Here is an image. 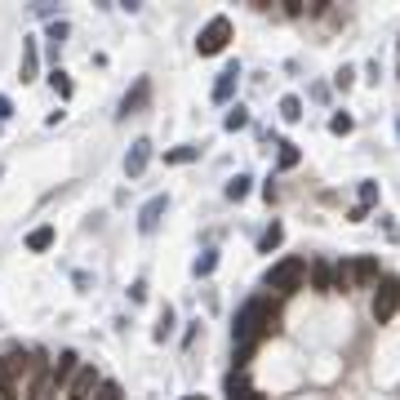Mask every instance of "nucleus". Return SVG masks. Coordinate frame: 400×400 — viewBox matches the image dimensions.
<instances>
[{
  "instance_id": "obj_28",
  "label": "nucleus",
  "mask_w": 400,
  "mask_h": 400,
  "mask_svg": "<svg viewBox=\"0 0 400 400\" xmlns=\"http://www.w3.org/2000/svg\"><path fill=\"white\" fill-rule=\"evenodd\" d=\"M94 400H125V392H120V383H98V392H94Z\"/></svg>"
},
{
  "instance_id": "obj_30",
  "label": "nucleus",
  "mask_w": 400,
  "mask_h": 400,
  "mask_svg": "<svg viewBox=\"0 0 400 400\" xmlns=\"http://www.w3.org/2000/svg\"><path fill=\"white\" fill-rule=\"evenodd\" d=\"M351 80H356V67H343V71L334 76V84H338V89H351Z\"/></svg>"
},
{
  "instance_id": "obj_20",
  "label": "nucleus",
  "mask_w": 400,
  "mask_h": 400,
  "mask_svg": "<svg viewBox=\"0 0 400 400\" xmlns=\"http://www.w3.org/2000/svg\"><path fill=\"white\" fill-rule=\"evenodd\" d=\"M276 147H281V151H276V165H281V169H294L302 161V151L294 147V142H276Z\"/></svg>"
},
{
  "instance_id": "obj_3",
  "label": "nucleus",
  "mask_w": 400,
  "mask_h": 400,
  "mask_svg": "<svg viewBox=\"0 0 400 400\" xmlns=\"http://www.w3.org/2000/svg\"><path fill=\"white\" fill-rule=\"evenodd\" d=\"M227 40H232V18H227V14H214V18L200 27V36H196V54H200V58H214V54L227 50Z\"/></svg>"
},
{
  "instance_id": "obj_23",
  "label": "nucleus",
  "mask_w": 400,
  "mask_h": 400,
  "mask_svg": "<svg viewBox=\"0 0 400 400\" xmlns=\"http://www.w3.org/2000/svg\"><path fill=\"white\" fill-rule=\"evenodd\" d=\"M169 334H174V307L165 302V307H161V320H156V343H165Z\"/></svg>"
},
{
  "instance_id": "obj_16",
  "label": "nucleus",
  "mask_w": 400,
  "mask_h": 400,
  "mask_svg": "<svg viewBox=\"0 0 400 400\" xmlns=\"http://www.w3.org/2000/svg\"><path fill=\"white\" fill-rule=\"evenodd\" d=\"M67 31H71V27H67L63 18L45 27V40H50V58H54V63H58V54H63V45H67Z\"/></svg>"
},
{
  "instance_id": "obj_34",
  "label": "nucleus",
  "mask_w": 400,
  "mask_h": 400,
  "mask_svg": "<svg viewBox=\"0 0 400 400\" xmlns=\"http://www.w3.org/2000/svg\"><path fill=\"white\" fill-rule=\"evenodd\" d=\"M0 178H5V165H0Z\"/></svg>"
},
{
  "instance_id": "obj_12",
  "label": "nucleus",
  "mask_w": 400,
  "mask_h": 400,
  "mask_svg": "<svg viewBox=\"0 0 400 400\" xmlns=\"http://www.w3.org/2000/svg\"><path fill=\"white\" fill-rule=\"evenodd\" d=\"M236 84H240V63H227L218 71V80H214V103H232Z\"/></svg>"
},
{
  "instance_id": "obj_18",
  "label": "nucleus",
  "mask_w": 400,
  "mask_h": 400,
  "mask_svg": "<svg viewBox=\"0 0 400 400\" xmlns=\"http://www.w3.org/2000/svg\"><path fill=\"white\" fill-rule=\"evenodd\" d=\"M54 236H58V232H54L50 223H45V227H36V232L27 236V249H31V253H45V249L54 245Z\"/></svg>"
},
{
  "instance_id": "obj_33",
  "label": "nucleus",
  "mask_w": 400,
  "mask_h": 400,
  "mask_svg": "<svg viewBox=\"0 0 400 400\" xmlns=\"http://www.w3.org/2000/svg\"><path fill=\"white\" fill-rule=\"evenodd\" d=\"M183 400H209V396H183Z\"/></svg>"
},
{
  "instance_id": "obj_25",
  "label": "nucleus",
  "mask_w": 400,
  "mask_h": 400,
  "mask_svg": "<svg viewBox=\"0 0 400 400\" xmlns=\"http://www.w3.org/2000/svg\"><path fill=\"white\" fill-rule=\"evenodd\" d=\"M249 183H253L249 174H236L232 183H227V200H245V196H249Z\"/></svg>"
},
{
  "instance_id": "obj_29",
  "label": "nucleus",
  "mask_w": 400,
  "mask_h": 400,
  "mask_svg": "<svg viewBox=\"0 0 400 400\" xmlns=\"http://www.w3.org/2000/svg\"><path fill=\"white\" fill-rule=\"evenodd\" d=\"M378 205V183H360V209H373Z\"/></svg>"
},
{
  "instance_id": "obj_8",
  "label": "nucleus",
  "mask_w": 400,
  "mask_h": 400,
  "mask_svg": "<svg viewBox=\"0 0 400 400\" xmlns=\"http://www.w3.org/2000/svg\"><path fill=\"white\" fill-rule=\"evenodd\" d=\"M147 165H151V138H133L125 156V178H142Z\"/></svg>"
},
{
  "instance_id": "obj_10",
  "label": "nucleus",
  "mask_w": 400,
  "mask_h": 400,
  "mask_svg": "<svg viewBox=\"0 0 400 400\" xmlns=\"http://www.w3.org/2000/svg\"><path fill=\"white\" fill-rule=\"evenodd\" d=\"M36 71H40V45H36V36H22V58H18V80L31 84Z\"/></svg>"
},
{
  "instance_id": "obj_31",
  "label": "nucleus",
  "mask_w": 400,
  "mask_h": 400,
  "mask_svg": "<svg viewBox=\"0 0 400 400\" xmlns=\"http://www.w3.org/2000/svg\"><path fill=\"white\" fill-rule=\"evenodd\" d=\"M129 298H133V302H142V298H147V285L133 281V285H129Z\"/></svg>"
},
{
  "instance_id": "obj_13",
  "label": "nucleus",
  "mask_w": 400,
  "mask_h": 400,
  "mask_svg": "<svg viewBox=\"0 0 400 400\" xmlns=\"http://www.w3.org/2000/svg\"><path fill=\"white\" fill-rule=\"evenodd\" d=\"M307 276H311V289H316V294H334V262L329 258H311Z\"/></svg>"
},
{
  "instance_id": "obj_21",
  "label": "nucleus",
  "mask_w": 400,
  "mask_h": 400,
  "mask_svg": "<svg viewBox=\"0 0 400 400\" xmlns=\"http://www.w3.org/2000/svg\"><path fill=\"white\" fill-rule=\"evenodd\" d=\"M245 125H249V112H245V107H240V103H236V107H232V112H227V116H223V129H227V133H236V129H245Z\"/></svg>"
},
{
  "instance_id": "obj_7",
  "label": "nucleus",
  "mask_w": 400,
  "mask_h": 400,
  "mask_svg": "<svg viewBox=\"0 0 400 400\" xmlns=\"http://www.w3.org/2000/svg\"><path fill=\"white\" fill-rule=\"evenodd\" d=\"M98 369H94V365H80L76 369V378H71L67 383V400H94V392H98Z\"/></svg>"
},
{
  "instance_id": "obj_22",
  "label": "nucleus",
  "mask_w": 400,
  "mask_h": 400,
  "mask_svg": "<svg viewBox=\"0 0 400 400\" xmlns=\"http://www.w3.org/2000/svg\"><path fill=\"white\" fill-rule=\"evenodd\" d=\"M281 116L289 120V125L302 120V98H298V94H285V98H281Z\"/></svg>"
},
{
  "instance_id": "obj_26",
  "label": "nucleus",
  "mask_w": 400,
  "mask_h": 400,
  "mask_svg": "<svg viewBox=\"0 0 400 400\" xmlns=\"http://www.w3.org/2000/svg\"><path fill=\"white\" fill-rule=\"evenodd\" d=\"M191 272H196V276H214V272H218V249H205Z\"/></svg>"
},
{
  "instance_id": "obj_15",
  "label": "nucleus",
  "mask_w": 400,
  "mask_h": 400,
  "mask_svg": "<svg viewBox=\"0 0 400 400\" xmlns=\"http://www.w3.org/2000/svg\"><path fill=\"white\" fill-rule=\"evenodd\" d=\"M0 400H18V369L9 356H0Z\"/></svg>"
},
{
  "instance_id": "obj_19",
  "label": "nucleus",
  "mask_w": 400,
  "mask_h": 400,
  "mask_svg": "<svg viewBox=\"0 0 400 400\" xmlns=\"http://www.w3.org/2000/svg\"><path fill=\"white\" fill-rule=\"evenodd\" d=\"M50 84H54V94H58L63 103L71 98V94H76V84H71V76H67L63 67H54V71H50Z\"/></svg>"
},
{
  "instance_id": "obj_32",
  "label": "nucleus",
  "mask_w": 400,
  "mask_h": 400,
  "mask_svg": "<svg viewBox=\"0 0 400 400\" xmlns=\"http://www.w3.org/2000/svg\"><path fill=\"white\" fill-rule=\"evenodd\" d=\"M9 116H14V103H9L5 94H0V120H9Z\"/></svg>"
},
{
  "instance_id": "obj_6",
  "label": "nucleus",
  "mask_w": 400,
  "mask_h": 400,
  "mask_svg": "<svg viewBox=\"0 0 400 400\" xmlns=\"http://www.w3.org/2000/svg\"><path fill=\"white\" fill-rule=\"evenodd\" d=\"M76 369H80L76 351H58V360L50 365V392H67V383L76 378Z\"/></svg>"
},
{
  "instance_id": "obj_24",
  "label": "nucleus",
  "mask_w": 400,
  "mask_h": 400,
  "mask_svg": "<svg viewBox=\"0 0 400 400\" xmlns=\"http://www.w3.org/2000/svg\"><path fill=\"white\" fill-rule=\"evenodd\" d=\"M281 240H285V227H281V223H272V227H267V232H262V240H258V249H262V253H272L276 245H281Z\"/></svg>"
},
{
  "instance_id": "obj_5",
  "label": "nucleus",
  "mask_w": 400,
  "mask_h": 400,
  "mask_svg": "<svg viewBox=\"0 0 400 400\" xmlns=\"http://www.w3.org/2000/svg\"><path fill=\"white\" fill-rule=\"evenodd\" d=\"M147 103H151V80L147 76H138L133 80V89L125 94V98H120V120H129V116H138V112H147Z\"/></svg>"
},
{
  "instance_id": "obj_1",
  "label": "nucleus",
  "mask_w": 400,
  "mask_h": 400,
  "mask_svg": "<svg viewBox=\"0 0 400 400\" xmlns=\"http://www.w3.org/2000/svg\"><path fill=\"white\" fill-rule=\"evenodd\" d=\"M276 329V311L267 307L262 298H249L245 307L236 311V325H232V338L240 347H253L258 343V334H272Z\"/></svg>"
},
{
  "instance_id": "obj_4",
  "label": "nucleus",
  "mask_w": 400,
  "mask_h": 400,
  "mask_svg": "<svg viewBox=\"0 0 400 400\" xmlns=\"http://www.w3.org/2000/svg\"><path fill=\"white\" fill-rule=\"evenodd\" d=\"M396 311H400V281L387 276V281H378V289H373V320L387 325Z\"/></svg>"
},
{
  "instance_id": "obj_9",
  "label": "nucleus",
  "mask_w": 400,
  "mask_h": 400,
  "mask_svg": "<svg viewBox=\"0 0 400 400\" xmlns=\"http://www.w3.org/2000/svg\"><path fill=\"white\" fill-rule=\"evenodd\" d=\"M165 209H169V196H165V191H161V196H151V200H147V205L138 209V232H142V236H151L156 227H161Z\"/></svg>"
},
{
  "instance_id": "obj_27",
  "label": "nucleus",
  "mask_w": 400,
  "mask_h": 400,
  "mask_svg": "<svg viewBox=\"0 0 400 400\" xmlns=\"http://www.w3.org/2000/svg\"><path fill=\"white\" fill-rule=\"evenodd\" d=\"M351 129H356V120H351L347 112H334V116H329V133H338V138H347Z\"/></svg>"
},
{
  "instance_id": "obj_11",
  "label": "nucleus",
  "mask_w": 400,
  "mask_h": 400,
  "mask_svg": "<svg viewBox=\"0 0 400 400\" xmlns=\"http://www.w3.org/2000/svg\"><path fill=\"white\" fill-rule=\"evenodd\" d=\"M347 276H351V285H373L378 281V258H373V253H360V258H351L347 262Z\"/></svg>"
},
{
  "instance_id": "obj_17",
  "label": "nucleus",
  "mask_w": 400,
  "mask_h": 400,
  "mask_svg": "<svg viewBox=\"0 0 400 400\" xmlns=\"http://www.w3.org/2000/svg\"><path fill=\"white\" fill-rule=\"evenodd\" d=\"M200 151H205V147H196V142L169 147V151H165V165H191V161H200Z\"/></svg>"
},
{
  "instance_id": "obj_14",
  "label": "nucleus",
  "mask_w": 400,
  "mask_h": 400,
  "mask_svg": "<svg viewBox=\"0 0 400 400\" xmlns=\"http://www.w3.org/2000/svg\"><path fill=\"white\" fill-rule=\"evenodd\" d=\"M223 396H227V400H258V396H253V387H249V378H245L240 369H232V373H227V383H223Z\"/></svg>"
},
{
  "instance_id": "obj_2",
  "label": "nucleus",
  "mask_w": 400,
  "mask_h": 400,
  "mask_svg": "<svg viewBox=\"0 0 400 400\" xmlns=\"http://www.w3.org/2000/svg\"><path fill=\"white\" fill-rule=\"evenodd\" d=\"M307 281V258H281L267 272V289H281V294H298Z\"/></svg>"
}]
</instances>
